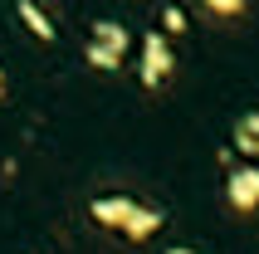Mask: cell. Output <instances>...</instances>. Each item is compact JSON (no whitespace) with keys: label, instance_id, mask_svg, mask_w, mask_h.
Wrapping results in <instances>:
<instances>
[{"label":"cell","instance_id":"obj_9","mask_svg":"<svg viewBox=\"0 0 259 254\" xmlns=\"http://www.w3.org/2000/svg\"><path fill=\"white\" fill-rule=\"evenodd\" d=\"M0 88H5V73H0Z\"/></svg>","mask_w":259,"mask_h":254},{"label":"cell","instance_id":"obj_4","mask_svg":"<svg viewBox=\"0 0 259 254\" xmlns=\"http://www.w3.org/2000/svg\"><path fill=\"white\" fill-rule=\"evenodd\" d=\"M230 205L235 210H259V166H240L230 176Z\"/></svg>","mask_w":259,"mask_h":254},{"label":"cell","instance_id":"obj_7","mask_svg":"<svg viewBox=\"0 0 259 254\" xmlns=\"http://www.w3.org/2000/svg\"><path fill=\"white\" fill-rule=\"evenodd\" d=\"M20 15H25V25H34V34L39 39H54V25L39 15V5H29V0H20Z\"/></svg>","mask_w":259,"mask_h":254},{"label":"cell","instance_id":"obj_1","mask_svg":"<svg viewBox=\"0 0 259 254\" xmlns=\"http://www.w3.org/2000/svg\"><path fill=\"white\" fill-rule=\"evenodd\" d=\"M93 215H98L103 225L132 235V240H147V235L161 225V215L147 210V205H137V200H93Z\"/></svg>","mask_w":259,"mask_h":254},{"label":"cell","instance_id":"obj_6","mask_svg":"<svg viewBox=\"0 0 259 254\" xmlns=\"http://www.w3.org/2000/svg\"><path fill=\"white\" fill-rule=\"evenodd\" d=\"M201 10L210 15V20H240V15L249 10V0H201Z\"/></svg>","mask_w":259,"mask_h":254},{"label":"cell","instance_id":"obj_5","mask_svg":"<svg viewBox=\"0 0 259 254\" xmlns=\"http://www.w3.org/2000/svg\"><path fill=\"white\" fill-rule=\"evenodd\" d=\"M235 147H240L245 156H259V113H249V117L235 122Z\"/></svg>","mask_w":259,"mask_h":254},{"label":"cell","instance_id":"obj_2","mask_svg":"<svg viewBox=\"0 0 259 254\" xmlns=\"http://www.w3.org/2000/svg\"><path fill=\"white\" fill-rule=\"evenodd\" d=\"M132 39L127 29L117 25V20H98L93 25V34H88V64H98V69H117L122 59H127Z\"/></svg>","mask_w":259,"mask_h":254},{"label":"cell","instance_id":"obj_8","mask_svg":"<svg viewBox=\"0 0 259 254\" xmlns=\"http://www.w3.org/2000/svg\"><path fill=\"white\" fill-rule=\"evenodd\" d=\"M171 254H191V249H171Z\"/></svg>","mask_w":259,"mask_h":254},{"label":"cell","instance_id":"obj_3","mask_svg":"<svg viewBox=\"0 0 259 254\" xmlns=\"http://www.w3.org/2000/svg\"><path fill=\"white\" fill-rule=\"evenodd\" d=\"M171 69H176L171 44L161 39V34H147V39H142V83L147 88H161L166 78H171Z\"/></svg>","mask_w":259,"mask_h":254}]
</instances>
